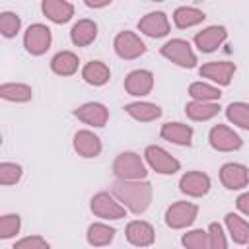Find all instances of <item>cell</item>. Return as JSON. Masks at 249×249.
<instances>
[{"label":"cell","mask_w":249,"mask_h":249,"mask_svg":"<svg viewBox=\"0 0 249 249\" xmlns=\"http://www.w3.org/2000/svg\"><path fill=\"white\" fill-rule=\"evenodd\" d=\"M111 191L132 214L146 212L152 202V185L142 179H119Z\"/></svg>","instance_id":"cell-1"},{"label":"cell","mask_w":249,"mask_h":249,"mask_svg":"<svg viewBox=\"0 0 249 249\" xmlns=\"http://www.w3.org/2000/svg\"><path fill=\"white\" fill-rule=\"evenodd\" d=\"M113 173L117 179H144L148 175L144 161L134 152H123L113 161Z\"/></svg>","instance_id":"cell-2"},{"label":"cell","mask_w":249,"mask_h":249,"mask_svg":"<svg viewBox=\"0 0 249 249\" xmlns=\"http://www.w3.org/2000/svg\"><path fill=\"white\" fill-rule=\"evenodd\" d=\"M161 56H165L167 60L175 62L181 68H195L196 66V54L191 49L189 41L185 39H171L167 41L161 49H160Z\"/></svg>","instance_id":"cell-3"},{"label":"cell","mask_w":249,"mask_h":249,"mask_svg":"<svg viewBox=\"0 0 249 249\" xmlns=\"http://www.w3.org/2000/svg\"><path fill=\"white\" fill-rule=\"evenodd\" d=\"M91 212L103 220H121V218H124L126 208H124V204H121V200L115 195H109L103 191V193L93 195Z\"/></svg>","instance_id":"cell-4"},{"label":"cell","mask_w":249,"mask_h":249,"mask_svg":"<svg viewBox=\"0 0 249 249\" xmlns=\"http://www.w3.org/2000/svg\"><path fill=\"white\" fill-rule=\"evenodd\" d=\"M196 214H198L196 204L187 202V200H179V202H173L165 210V224L171 230H183V228H189L195 222Z\"/></svg>","instance_id":"cell-5"},{"label":"cell","mask_w":249,"mask_h":249,"mask_svg":"<svg viewBox=\"0 0 249 249\" xmlns=\"http://www.w3.org/2000/svg\"><path fill=\"white\" fill-rule=\"evenodd\" d=\"M144 158L148 161V165L156 171V173H161V175H173L179 171L181 163L179 160H175L169 152H165L161 146H148L144 150Z\"/></svg>","instance_id":"cell-6"},{"label":"cell","mask_w":249,"mask_h":249,"mask_svg":"<svg viewBox=\"0 0 249 249\" xmlns=\"http://www.w3.org/2000/svg\"><path fill=\"white\" fill-rule=\"evenodd\" d=\"M51 41H53V35H51V29L43 23H33L27 27L25 35H23V47L29 54L33 56H39V54H45L47 49L51 47Z\"/></svg>","instance_id":"cell-7"},{"label":"cell","mask_w":249,"mask_h":249,"mask_svg":"<svg viewBox=\"0 0 249 249\" xmlns=\"http://www.w3.org/2000/svg\"><path fill=\"white\" fill-rule=\"evenodd\" d=\"M208 142L218 152H235L243 146L241 136L226 124H214L208 132Z\"/></svg>","instance_id":"cell-8"},{"label":"cell","mask_w":249,"mask_h":249,"mask_svg":"<svg viewBox=\"0 0 249 249\" xmlns=\"http://www.w3.org/2000/svg\"><path fill=\"white\" fill-rule=\"evenodd\" d=\"M113 47H115L117 56H121L123 60H134V58H138V56H142L146 53V45L132 31L117 33V37L113 41Z\"/></svg>","instance_id":"cell-9"},{"label":"cell","mask_w":249,"mask_h":249,"mask_svg":"<svg viewBox=\"0 0 249 249\" xmlns=\"http://www.w3.org/2000/svg\"><path fill=\"white\" fill-rule=\"evenodd\" d=\"M220 181L230 191H239L249 185V169L243 163L228 161L220 167Z\"/></svg>","instance_id":"cell-10"},{"label":"cell","mask_w":249,"mask_h":249,"mask_svg":"<svg viewBox=\"0 0 249 249\" xmlns=\"http://www.w3.org/2000/svg\"><path fill=\"white\" fill-rule=\"evenodd\" d=\"M198 74L202 78H208L210 82L218 84V86H228L235 74V64L230 60H214V62H206L200 66Z\"/></svg>","instance_id":"cell-11"},{"label":"cell","mask_w":249,"mask_h":249,"mask_svg":"<svg viewBox=\"0 0 249 249\" xmlns=\"http://www.w3.org/2000/svg\"><path fill=\"white\" fill-rule=\"evenodd\" d=\"M74 117L89 126H105L109 121V111L103 103L88 101V103L80 105L78 109H74Z\"/></svg>","instance_id":"cell-12"},{"label":"cell","mask_w":249,"mask_h":249,"mask_svg":"<svg viewBox=\"0 0 249 249\" xmlns=\"http://www.w3.org/2000/svg\"><path fill=\"white\" fill-rule=\"evenodd\" d=\"M138 31L152 39L165 37L169 33V19L163 12H150L138 21Z\"/></svg>","instance_id":"cell-13"},{"label":"cell","mask_w":249,"mask_h":249,"mask_svg":"<svg viewBox=\"0 0 249 249\" xmlns=\"http://www.w3.org/2000/svg\"><path fill=\"white\" fill-rule=\"evenodd\" d=\"M228 37V31L224 25H210L204 27L195 35V45L198 47L200 53H214Z\"/></svg>","instance_id":"cell-14"},{"label":"cell","mask_w":249,"mask_h":249,"mask_svg":"<svg viewBox=\"0 0 249 249\" xmlns=\"http://www.w3.org/2000/svg\"><path fill=\"white\" fill-rule=\"evenodd\" d=\"M154 88V74L150 70H132L126 74L124 78V89L126 93L130 95H136V97H142V95H148Z\"/></svg>","instance_id":"cell-15"},{"label":"cell","mask_w":249,"mask_h":249,"mask_svg":"<svg viewBox=\"0 0 249 249\" xmlns=\"http://www.w3.org/2000/svg\"><path fill=\"white\" fill-rule=\"evenodd\" d=\"M179 189L187 196H204L210 191V177L202 171H187L179 179Z\"/></svg>","instance_id":"cell-16"},{"label":"cell","mask_w":249,"mask_h":249,"mask_svg":"<svg viewBox=\"0 0 249 249\" xmlns=\"http://www.w3.org/2000/svg\"><path fill=\"white\" fill-rule=\"evenodd\" d=\"M124 233H126L128 243H132V245H136V247H148V245L154 243V237H156L154 228H152L148 222H144V220H134V222H130V224L126 226Z\"/></svg>","instance_id":"cell-17"},{"label":"cell","mask_w":249,"mask_h":249,"mask_svg":"<svg viewBox=\"0 0 249 249\" xmlns=\"http://www.w3.org/2000/svg\"><path fill=\"white\" fill-rule=\"evenodd\" d=\"M74 150L82 158H95L101 154V140L91 130H78L74 134Z\"/></svg>","instance_id":"cell-18"},{"label":"cell","mask_w":249,"mask_h":249,"mask_svg":"<svg viewBox=\"0 0 249 249\" xmlns=\"http://www.w3.org/2000/svg\"><path fill=\"white\" fill-rule=\"evenodd\" d=\"M41 10L54 23H66L74 16V6L68 0H43Z\"/></svg>","instance_id":"cell-19"},{"label":"cell","mask_w":249,"mask_h":249,"mask_svg":"<svg viewBox=\"0 0 249 249\" xmlns=\"http://www.w3.org/2000/svg\"><path fill=\"white\" fill-rule=\"evenodd\" d=\"M160 134L163 140L177 144V146H191L193 142V128L185 123H165Z\"/></svg>","instance_id":"cell-20"},{"label":"cell","mask_w":249,"mask_h":249,"mask_svg":"<svg viewBox=\"0 0 249 249\" xmlns=\"http://www.w3.org/2000/svg\"><path fill=\"white\" fill-rule=\"evenodd\" d=\"M97 37V23L91 19H78L70 29V39L76 47H86Z\"/></svg>","instance_id":"cell-21"},{"label":"cell","mask_w":249,"mask_h":249,"mask_svg":"<svg viewBox=\"0 0 249 249\" xmlns=\"http://www.w3.org/2000/svg\"><path fill=\"white\" fill-rule=\"evenodd\" d=\"M82 78L89 86H95V88L97 86H105L109 82V78H111V70H109V66L105 62L91 60L82 68Z\"/></svg>","instance_id":"cell-22"},{"label":"cell","mask_w":249,"mask_h":249,"mask_svg":"<svg viewBox=\"0 0 249 249\" xmlns=\"http://www.w3.org/2000/svg\"><path fill=\"white\" fill-rule=\"evenodd\" d=\"M124 111L140 121V123H150V121H156L161 117V107L156 105V103H150V101H134V103H128L124 105Z\"/></svg>","instance_id":"cell-23"},{"label":"cell","mask_w":249,"mask_h":249,"mask_svg":"<svg viewBox=\"0 0 249 249\" xmlns=\"http://www.w3.org/2000/svg\"><path fill=\"white\" fill-rule=\"evenodd\" d=\"M185 113L193 121H210L212 117H216L220 113V105L216 101H198V99H193L191 103H187Z\"/></svg>","instance_id":"cell-24"},{"label":"cell","mask_w":249,"mask_h":249,"mask_svg":"<svg viewBox=\"0 0 249 249\" xmlns=\"http://www.w3.org/2000/svg\"><path fill=\"white\" fill-rule=\"evenodd\" d=\"M204 12L198 10V8H193V6H179L175 12H173V23L179 27V29H187V27H195L198 23L204 21Z\"/></svg>","instance_id":"cell-25"},{"label":"cell","mask_w":249,"mask_h":249,"mask_svg":"<svg viewBox=\"0 0 249 249\" xmlns=\"http://www.w3.org/2000/svg\"><path fill=\"white\" fill-rule=\"evenodd\" d=\"M78 56L72 51H60L51 58V70L58 76H72L78 70Z\"/></svg>","instance_id":"cell-26"},{"label":"cell","mask_w":249,"mask_h":249,"mask_svg":"<svg viewBox=\"0 0 249 249\" xmlns=\"http://www.w3.org/2000/svg\"><path fill=\"white\" fill-rule=\"evenodd\" d=\"M226 228H228V233L233 239V243H237V245L249 243V224L241 216L228 212L226 214Z\"/></svg>","instance_id":"cell-27"},{"label":"cell","mask_w":249,"mask_h":249,"mask_svg":"<svg viewBox=\"0 0 249 249\" xmlns=\"http://www.w3.org/2000/svg\"><path fill=\"white\" fill-rule=\"evenodd\" d=\"M0 97L14 103H25L33 97V89L21 82H8L0 86Z\"/></svg>","instance_id":"cell-28"},{"label":"cell","mask_w":249,"mask_h":249,"mask_svg":"<svg viewBox=\"0 0 249 249\" xmlns=\"http://www.w3.org/2000/svg\"><path fill=\"white\" fill-rule=\"evenodd\" d=\"M88 243L93 245V247H103V245H109L115 237V228L107 226V224H101V222H95L88 228Z\"/></svg>","instance_id":"cell-29"},{"label":"cell","mask_w":249,"mask_h":249,"mask_svg":"<svg viewBox=\"0 0 249 249\" xmlns=\"http://www.w3.org/2000/svg\"><path fill=\"white\" fill-rule=\"evenodd\" d=\"M226 117H228V121L233 123L235 126L249 130V103H243V101L230 103V105L226 107Z\"/></svg>","instance_id":"cell-30"},{"label":"cell","mask_w":249,"mask_h":249,"mask_svg":"<svg viewBox=\"0 0 249 249\" xmlns=\"http://www.w3.org/2000/svg\"><path fill=\"white\" fill-rule=\"evenodd\" d=\"M189 95L198 101H220L222 91L216 86H210L204 82H193L189 86Z\"/></svg>","instance_id":"cell-31"},{"label":"cell","mask_w":249,"mask_h":249,"mask_svg":"<svg viewBox=\"0 0 249 249\" xmlns=\"http://www.w3.org/2000/svg\"><path fill=\"white\" fill-rule=\"evenodd\" d=\"M19 27H21V19H19L18 14L8 12V10L0 14V31H2V35H4L6 39L16 37L18 31H19Z\"/></svg>","instance_id":"cell-32"},{"label":"cell","mask_w":249,"mask_h":249,"mask_svg":"<svg viewBox=\"0 0 249 249\" xmlns=\"http://www.w3.org/2000/svg\"><path fill=\"white\" fill-rule=\"evenodd\" d=\"M21 220L18 214H2L0 216V239H10L19 233Z\"/></svg>","instance_id":"cell-33"},{"label":"cell","mask_w":249,"mask_h":249,"mask_svg":"<svg viewBox=\"0 0 249 249\" xmlns=\"http://www.w3.org/2000/svg\"><path fill=\"white\" fill-rule=\"evenodd\" d=\"M21 165L14 161H2L0 163V183L2 185H16L21 179Z\"/></svg>","instance_id":"cell-34"},{"label":"cell","mask_w":249,"mask_h":249,"mask_svg":"<svg viewBox=\"0 0 249 249\" xmlns=\"http://www.w3.org/2000/svg\"><path fill=\"white\" fill-rule=\"evenodd\" d=\"M181 243L189 249H206L208 247V231L204 230H191L181 237Z\"/></svg>","instance_id":"cell-35"},{"label":"cell","mask_w":249,"mask_h":249,"mask_svg":"<svg viewBox=\"0 0 249 249\" xmlns=\"http://www.w3.org/2000/svg\"><path fill=\"white\" fill-rule=\"evenodd\" d=\"M208 247H212V249H226L228 247L226 233H224L222 226L216 222H212L208 226Z\"/></svg>","instance_id":"cell-36"},{"label":"cell","mask_w":249,"mask_h":249,"mask_svg":"<svg viewBox=\"0 0 249 249\" xmlns=\"http://www.w3.org/2000/svg\"><path fill=\"white\" fill-rule=\"evenodd\" d=\"M14 249H49V241L41 235H29L14 243Z\"/></svg>","instance_id":"cell-37"},{"label":"cell","mask_w":249,"mask_h":249,"mask_svg":"<svg viewBox=\"0 0 249 249\" xmlns=\"http://www.w3.org/2000/svg\"><path fill=\"white\" fill-rule=\"evenodd\" d=\"M235 206H237V210H239V212H243L245 216H249V191L237 196Z\"/></svg>","instance_id":"cell-38"},{"label":"cell","mask_w":249,"mask_h":249,"mask_svg":"<svg viewBox=\"0 0 249 249\" xmlns=\"http://www.w3.org/2000/svg\"><path fill=\"white\" fill-rule=\"evenodd\" d=\"M88 8H105L107 4H111L113 0H84Z\"/></svg>","instance_id":"cell-39"},{"label":"cell","mask_w":249,"mask_h":249,"mask_svg":"<svg viewBox=\"0 0 249 249\" xmlns=\"http://www.w3.org/2000/svg\"><path fill=\"white\" fill-rule=\"evenodd\" d=\"M148 2H163V0H148Z\"/></svg>","instance_id":"cell-40"}]
</instances>
